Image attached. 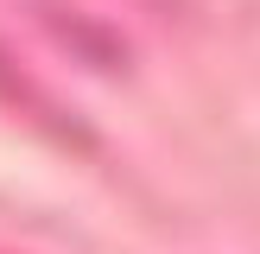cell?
I'll list each match as a JSON object with an SVG mask.
<instances>
[{"label":"cell","instance_id":"obj_1","mask_svg":"<svg viewBox=\"0 0 260 254\" xmlns=\"http://www.w3.org/2000/svg\"><path fill=\"white\" fill-rule=\"evenodd\" d=\"M0 96H7V102H25V76L13 70V57H7V51H0Z\"/></svg>","mask_w":260,"mask_h":254}]
</instances>
